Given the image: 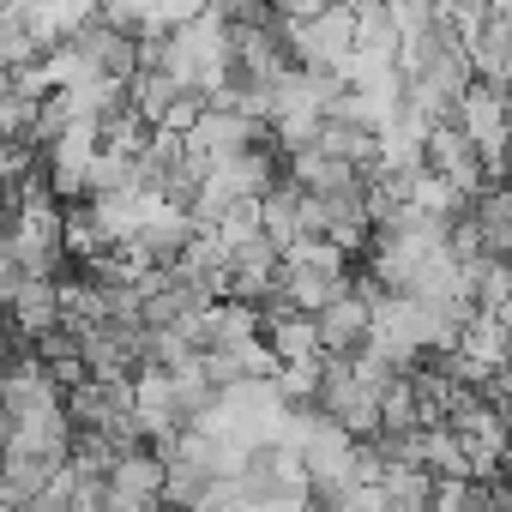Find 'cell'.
I'll return each mask as SVG.
<instances>
[{
	"label": "cell",
	"mask_w": 512,
	"mask_h": 512,
	"mask_svg": "<svg viewBox=\"0 0 512 512\" xmlns=\"http://www.w3.org/2000/svg\"><path fill=\"white\" fill-rule=\"evenodd\" d=\"M356 253L350 247H338V241H302L296 253H284V296H290V308L296 314H326L332 302H344L350 296V284H356Z\"/></svg>",
	"instance_id": "cell-1"
},
{
	"label": "cell",
	"mask_w": 512,
	"mask_h": 512,
	"mask_svg": "<svg viewBox=\"0 0 512 512\" xmlns=\"http://www.w3.org/2000/svg\"><path fill=\"white\" fill-rule=\"evenodd\" d=\"M464 133H470V145L488 157V169L500 175L506 169V157H512V97H500V91H488V85H476L464 103H458V115H452Z\"/></svg>",
	"instance_id": "cell-2"
},
{
	"label": "cell",
	"mask_w": 512,
	"mask_h": 512,
	"mask_svg": "<svg viewBox=\"0 0 512 512\" xmlns=\"http://www.w3.org/2000/svg\"><path fill=\"white\" fill-rule=\"evenodd\" d=\"M193 338H199V356H211V350H247V344L266 338V314L253 308V302L223 296V302H211L193 320Z\"/></svg>",
	"instance_id": "cell-3"
},
{
	"label": "cell",
	"mask_w": 512,
	"mask_h": 512,
	"mask_svg": "<svg viewBox=\"0 0 512 512\" xmlns=\"http://www.w3.org/2000/svg\"><path fill=\"white\" fill-rule=\"evenodd\" d=\"M422 151H428V169H434L440 181H452L458 193H476V187L494 175V169H488V157L470 145V133H464L458 121H440V127L428 133V145H422Z\"/></svg>",
	"instance_id": "cell-4"
},
{
	"label": "cell",
	"mask_w": 512,
	"mask_h": 512,
	"mask_svg": "<svg viewBox=\"0 0 512 512\" xmlns=\"http://www.w3.org/2000/svg\"><path fill=\"white\" fill-rule=\"evenodd\" d=\"M260 235H266L278 253H296L302 241H314V229H308V187H296V181L272 187V193L260 199Z\"/></svg>",
	"instance_id": "cell-5"
},
{
	"label": "cell",
	"mask_w": 512,
	"mask_h": 512,
	"mask_svg": "<svg viewBox=\"0 0 512 512\" xmlns=\"http://www.w3.org/2000/svg\"><path fill=\"white\" fill-rule=\"evenodd\" d=\"M266 344H272L278 368H314V362H326V356H320V338H314V320H308V314H278V320L266 326Z\"/></svg>",
	"instance_id": "cell-6"
},
{
	"label": "cell",
	"mask_w": 512,
	"mask_h": 512,
	"mask_svg": "<svg viewBox=\"0 0 512 512\" xmlns=\"http://www.w3.org/2000/svg\"><path fill=\"white\" fill-rule=\"evenodd\" d=\"M422 470H428L434 482H458V476H470V452H464V440H458L452 428H428V440H422Z\"/></svg>",
	"instance_id": "cell-7"
},
{
	"label": "cell",
	"mask_w": 512,
	"mask_h": 512,
	"mask_svg": "<svg viewBox=\"0 0 512 512\" xmlns=\"http://www.w3.org/2000/svg\"><path fill=\"white\" fill-rule=\"evenodd\" d=\"M434 512H488V482H476V476L440 482V500H434Z\"/></svg>",
	"instance_id": "cell-8"
},
{
	"label": "cell",
	"mask_w": 512,
	"mask_h": 512,
	"mask_svg": "<svg viewBox=\"0 0 512 512\" xmlns=\"http://www.w3.org/2000/svg\"><path fill=\"white\" fill-rule=\"evenodd\" d=\"M157 512H187V506H169V500H163V506H157Z\"/></svg>",
	"instance_id": "cell-9"
}]
</instances>
